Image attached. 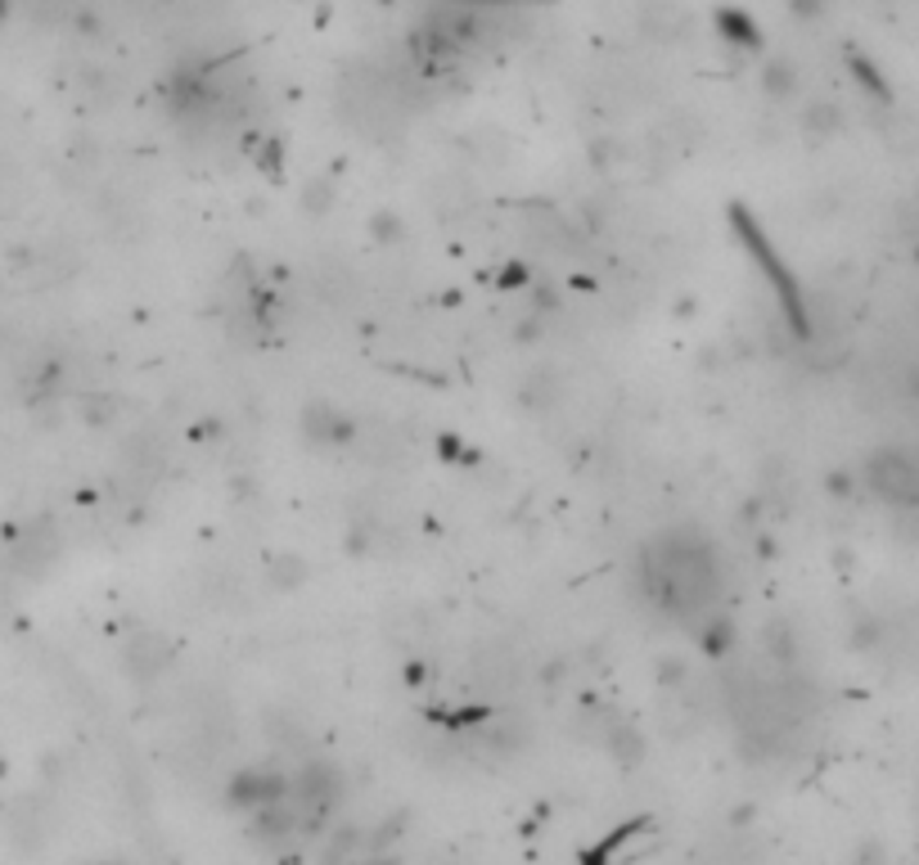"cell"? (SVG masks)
<instances>
[{
  "label": "cell",
  "instance_id": "7a4b0ae2",
  "mask_svg": "<svg viewBox=\"0 0 919 865\" xmlns=\"http://www.w3.org/2000/svg\"><path fill=\"white\" fill-rule=\"evenodd\" d=\"M879 501L897 510H919V451L910 446H884L865 469Z\"/></svg>",
  "mask_w": 919,
  "mask_h": 865
},
{
  "label": "cell",
  "instance_id": "6da1fadb",
  "mask_svg": "<svg viewBox=\"0 0 919 865\" xmlns=\"http://www.w3.org/2000/svg\"><path fill=\"white\" fill-rule=\"evenodd\" d=\"M649 586L676 618H698L717 605V559L704 541L694 537H668L649 550Z\"/></svg>",
  "mask_w": 919,
  "mask_h": 865
}]
</instances>
